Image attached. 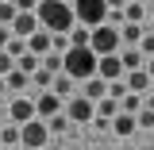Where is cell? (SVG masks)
Returning <instances> with one entry per match:
<instances>
[{
	"instance_id": "cell-1",
	"label": "cell",
	"mask_w": 154,
	"mask_h": 150,
	"mask_svg": "<svg viewBox=\"0 0 154 150\" xmlns=\"http://www.w3.org/2000/svg\"><path fill=\"white\" fill-rule=\"evenodd\" d=\"M35 16H38V27H42L46 35H69L73 23H77V19H73V8L62 4V0H38Z\"/></svg>"
},
{
	"instance_id": "cell-2",
	"label": "cell",
	"mask_w": 154,
	"mask_h": 150,
	"mask_svg": "<svg viewBox=\"0 0 154 150\" xmlns=\"http://www.w3.org/2000/svg\"><path fill=\"white\" fill-rule=\"evenodd\" d=\"M62 73L69 77V81H93L96 77V54L89 46H73L69 54H62Z\"/></svg>"
},
{
	"instance_id": "cell-3",
	"label": "cell",
	"mask_w": 154,
	"mask_h": 150,
	"mask_svg": "<svg viewBox=\"0 0 154 150\" xmlns=\"http://www.w3.org/2000/svg\"><path fill=\"white\" fill-rule=\"evenodd\" d=\"M89 50H93L96 58L119 54V31H116V27H108V23L93 27V31H89Z\"/></svg>"
},
{
	"instance_id": "cell-4",
	"label": "cell",
	"mask_w": 154,
	"mask_h": 150,
	"mask_svg": "<svg viewBox=\"0 0 154 150\" xmlns=\"http://www.w3.org/2000/svg\"><path fill=\"white\" fill-rule=\"evenodd\" d=\"M73 19L93 31V27H100L108 19V4L104 0H73Z\"/></svg>"
},
{
	"instance_id": "cell-5",
	"label": "cell",
	"mask_w": 154,
	"mask_h": 150,
	"mask_svg": "<svg viewBox=\"0 0 154 150\" xmlns=\"http://www.w3.org/2000/svg\"><path fill=\"white\" fill-rule=\"evenodd\" d=\"M46 123L42 119H31V123H23L19 127V146L23 150H46Z\"/></svg>"
},
{
	"instance_id": "cell-6",
	"label": "cell",
	"mask_w": 154,
	"mask_h": 150,
	"mask_svg": "<svg viewBox=\"0 0 154 150\" xmlns=\"http://www.w3.org/2000/svg\"><path fill=\"white\" fill-rule=\"evenodd\" d=\"M66 119L69 123H93L96 119V104L93 100H85V96H77V100H66Z\"/></svg>"
},
{
	"instance_id": "cell-7",
	"label": "cell",
	"mask_w": 154,
	"mask_h": 150,
	"mask_svg": "<svg viewBox=\"0 0 154 150\" xmlns=\"http://www.w3.org/2000/svg\"><path fill=\"white\" fill-rule=\"evenodd\" d=\"M62 112H66V100H62L58 93H42L35 100V119H42V123L54 119V115H62Z\"/></svg>"
},
{
	"instance_id": "cell-8",
	"label": "cell",
	"mask_w": 154,
	"mask_h": 150,
	"mask_svg": "<svg viewBox=\"0 0 154 150\" xmlns=\"http://www.w3.org/2000/svg\"><path fill=\"white\" fill-rule=\"evenodd\" d=\"M96 77H100V81H108V85H112V81H123V62H119V54H108V58H96Z\"/></svg>"
},
{
	"instance_id": "cell-9",
	"label": "cell",
	"mask_w": 154,
	"mask_h": 150,
	"mask_svg": "<svg viewBox=\"0 0 154 150\" xmlns=\"http://www.w3.org/2000/svg\"><path fill=\"white\" fill-rule=\"evenodd\" d=\"M8 115H12V123H16V127L31 123V119H35V100H23V96L8 100Z\"/></svg>"
},
{
	"instance_id": "cell-10",
	"label": "cell",
	"mask_w": 154,
	"mask_h": 150,
	"mask_svg": "<svg viewBox=\"0 0 154 150\" xmlns=\"http://www.w3.org/2000/svg\"><path fill=\"white\" fill-rule=\"evenodd\" d=\"M35 31H38V16H35V12H19L16 23H12V35H16V38H31Z\"/></svg>"
},
{
	"instance_id": "cell-11",
	"label": "cell",
	"mask_w": 154,
	"mask_h": 150,
	"mask_svg": "<svg viewBox=\"0 0 154 150\" xmlns=\"http://www.w3.org/2000/svg\"><path fill=\"white\" fill-rule=\"evenodd\" d=\"M123 85H127V93H131V96H146V93H150V77H146V69L127 73V77H123Z\"/></svg>"
},
{
	"instance_id": "cell-12",
	"label": "cell",
	"mask_w": 154,
	"mask_h": 150,
	"mask_svg": "<svg viewBox=\"0 0 154 150\" xmlns=\"http://www.w3.org/2000/svg\"><path fill=\"white\" fill-rule=\"evenodd\" d=\"M27 54H35V58H46V54H50V35H46L42 27L27 38Z\"/></svg>"
},
{
	"instance_id": "cell-13",
	"label": "cell",
	"mask_w": 154,
	"mask_h": 150,
	"mask_svg": "<svg viewBox=\"0 0 154 150\" xmlns=\"http://www.w3.org/2000/svg\"><path fill=\"white\" fill-rule=\"evenodd\" d=\"M119 62H123V73H135V69H143L146 62L139 54V46H127V50H119Z\"/></svg>"
},
{
	"instance_id": "cell-14",
	"label": "cell",
	"mask_w": 154,
	"mask_h": 150,
	"mask_svg": "<svg viewBox=\"0 0 154 150\" xmlns=\"http://www.w3.org/2000/svg\"><path fill=\"white\" fill-rule=\"evenodd\" d=\"M108 96V81H100V77H93V81H85V100H93V104H100Z\"/></svg>"
},
{
	"instance_id": "cell-15",
	"label": "cell",
	"mask_w": 154,
	"mask_h": 150,
	"mask_svg": "<svg viewBox=\"0 0 154 150\" xmlns=\"http://www.w3.org/2000/svg\"><path fill=\"white\" fill-rule=\"evenodd\" d=\"M27 85H31V77H27V73H19V69H12V73L4 77V89H8L12 96H19L23 89H27Z\"/></svg>"
},
{
	"instance_id": "cell-16",
	"label": "cell",
	"mask_w": 154,
	"mask_h": 150,
	"mask_svg": "<svg viewBox=\"0 0 154 150\" xmlns=\"http://www.w3.org/2000/svg\"><path fill=\"white\" fill-rule=\"evenodd\" d=\"M116 115H119V100H108V96H104V100L96 104V119H104V123H112Z\"/></svg>"
},
{
	"instance_id": "cell-17",
	"label": "cell",
	"mask_w": 154,
	"mask_h": 150,
	"mask_svg": "<svg viewBox=\"0 0 154 150\" xmlns=\"http://www.w3.org/2000/svg\"><path fill=\"white\" fill-rule=\"evenodd\" d=\"M119 42H127V46H139V42H143V31H139V23H123V27H119Z\"/></svg>"
},
{
	"instance_id": "cell-18",
	"label": "cell",
	"mask_w": 154,
	"mask_h": 150,
	"mask_svg": "<svg viewBox=\"0 0 154 150\" xmlns=\"http://www.w3.org/2000/svg\"><path fill=\"white\" fill-rule=\"evenodd\" d=\"M135 127H139V123H135V115H123V112H119V115L112 119V131H116V135H131Z\"/></svg>"
},
{
	"instance_id": "cell-19",
	"label": "cell",
	"mask_w": 154,
	"mask_h": 150,
	"mask_svg": "<svg viewBox=\"0 0 154 150\" xmlns=\"http://www.w3.org/2000/svg\"><path fill=\"white\" fill-rule=\"evenodd\" d=\"M119 112H123V115H139V112H143V96H131V93H127L123 100H119Z\"/></svg>"
},
{
	"instance_id": "cell-20",
	"label": "cell",
	"mask_w": 154,
	"mask_h": 150,
	"mask_svg": "<svg viewBox=\"0 0 154 150\" xmlns=\"http://www.w3.org/2000/svg\"><path fill=\"white\" fill-rule=\"evenodd\" d=\"M73 85H77V81H69L66 73H58V77H54V89H50V93H58L62 100H69V93H73Z\"/></svg>"
},
{
	"instance_id": "cell-21",
	"label": "cell",
	"mask_w": 154,
	"mask_h": 150,
	"mask_svg": "<svg viewBox=\"0 0 154 150\" xmlns=\"http://www.w3.org/2000/svg\"><path fill=\"white\" fill-rule=\"evenodd\" d=\"M4 54L12 58V62H19V58L27 54V38H16V35H12V42H8V46H4Z\"/></svg>"
},
{
	"instance_id": "cell-22",
	"label": "cell",
	"mask_w": 154,
	"mask_h": 150,
	"mask_svg": "<svg viewBox=\"0 0 154 150\" xmlns=\"http://www.w3.org/2000/svg\"><path fill=\"white\" fill-rule=\"evenodd\" d=\"M38 69H46L50 77L62 73V54H46V58H38Z\"/></svg>"
},
{
	"instance_id": "cell-23",
	"label": "cell",
	"mask_w": 154,
	"mask_h": 150,
	"mask_svg": "<svg viewBox=\"0 0 154 150\" xmlns=\"http://www.w3.org/2000/svg\"><path fill=\"white\" fill-rule=\"evenodd\" d=\"M16 4H12V0H4V4H0V27H12V23H16Z\"/></svg>"
},
{
	"instance_id": "cell-24",
	"label": "cell",
	"mask_w": 154,
	"mask_h": 150,
	"mask_svg": "<svg viewBox=\"0 0 154 150\" xmlns=\"http://www.w3.org/2000/svg\"><path fill=\"white\" fill-rule=\"evenodd\" d=\"M31 85H38L42 93H50V89H54V77L46 73V69H35V73H31Z\"/></svg>"
},
{
	"instance_id": "cell-25",
	"label": "cell",
	"mask_w": 154,
	"mask_h": 150,
	"mask_svg": "<svg viewBox=\"0 0 154 150\" xmlns=\"http://www.w3.org/2000/svg\"><path fill=\"white\" fill-rule=\"evenodd\" d=\"M73 46H89V27L77 23L73 31H69V50H73Z\"/></svg>"
},
{
	"instance_id": "cell-26",
	"label": "cell",
	"mask_w": 154,
	"mask_h": 150,
	"mask_svg": "<svg viewBox=\"0 0 154 150\" xmlns=\"http://www.w3.org/2000/svg\"><path fill=\"white\" fill-rule=\"evenodd\" d=\"M0 146H4V150H8V146H19V127H16V123L0 131Z\"/></svg>"
},
{
	"instance_id": "cell-27",
	"label": "cell",
	"mask_w": 154,
	"mask_h": 150,
	"mask_svg": "<svg viewBox=\"0 0 154 150\" xmlns=\"http://www.w3.org/2000/svg\"><path fill=\"white\" fill-rule=\"evenodd\" d=\"M16 69H19V73H27V77H31V73L38 69V58H35V54H23V58L16 62Z\"/></svg>"
},
{
	"instance_id": "cell-28",
	"label": "cell",
	"mask_w": 154,
	"mask_h": 150,
	"mask_svg": "<svg viewBox=\"0 0 154 150\" xmlns=\"http://www.w3.org/2000/svg\"><path fill=\"white\" fill-rule=\"evenodd\" d=\"M66 127H69V119H66V112H62V115H54V119H46V131H50V135H62Z\"/></svg>"
},
{
	"instance_id": "cell-29",
	"label": "cell",
	"mask_w": 154,
	"mask_h": 150,
	"mask_svg": "<svg viewBox=\"0 0 154 150\" xmlns=\"http://www.w3.org/2000/svg\"><path fill=\"white\" fill-rule=\"evenodd\" d=\"M123 19H127V23H143V8H139V4H127V8H123Z\"/></svg>"
},
{
	"instance_id": "cell-30",
	"label": "cell",
	"mask_w": 154,
	"mask_h": 150,
	"mask_svg": "<svg viewBox=\"0 0 154 150\" xmlns=\"http://www.w3.org/2000/svg\"><path fill=\"white\" fill-rule=\"evenodd\" d=\"M123 96H127V85L123 81H112L108 85V100H123Z\"/></svg>"
},
{
	"instance_id": "cell-31",
	"label": "cell",
	"mask_w": 154,
	"mask_h": 150,
	"mask_svg": "<svg viewBox=\"0 0 154 150\" xmlns=\"http://www.w3.org/2000/svg\"><path fill=\"white\" fill-rule=\"evenodd\" d=\"M139 54H143V58H154V35H143V42H139Z\"/></svg>"
},
{
	"instance_id": "cell-32",
	"label": "cell",
	"mask_w": 154,
	"mask_h": 150,
	"mask_svg": "<svg viewBox=\"0 0 154 150\" xmlns=\"http://www.w3.org/2000/svg\"><path fill=\"white\" fill-rule=\"evenodd\" d=\"M135 123H139V127H154V112H150V108H143V112L135 115Z\"/></svg>"
},
{
	"instance_id": "cell-33",
	"label": "cell",
	"mask_w": 154,
	"mask_h": 150,
	"mask_svg": "<svg viewBox=\"0 0 154 150\" xmlns=\"http://www.w3.org/2000/svg\"><path fill=\"white\" fill-rule=\"evenodd\" d=\"M12 69H16V62H12V58H8L4 50H0V77H8Z\"/></svg>"
},
{
	"instance_id": "cell-34",
	"label": "cell",
	"mask_w": 154,
	"mask_h": 150,
	"mask_svg": "<svg viewBox=\"0 0 154 150\" xmlns=\"http://www.w3.org/2000/svg\"><path fill=\"white\" fill-rule=\"evenodd\" d=\"M12 4H16V12H35L38 8V0H12Z\"/></svg>"
},
{
	"instance_id": "cell-35",
	"label": "cell",
	"mask_w": 154,
	"mask_h": 150,
	"mask_svg": "<svg viewBox=\"0 0 154 150\" xmlns=\"http://www.w3.org/2000/svg\"><path fill=\"white\" fill-rule=\"evenodd\" d=\"M12 42V27H0V46H8Z\"/></svg>"
},
{
	"instance_id": "cell-36",
	"label": "cell",
	"mask_w": 154,
	"mask_h": 150,
	"mask_svg": "<svg viewBox=\"0 0 154 150\" xmlns=\"http://www.w3.org/2000/svg\"><path fill=\"white\" fill-rule=\"evenodd\" d=\"M104 4H108V12H119L123 8V0H104Z\"/></svg>"
},
{
	"instance_id": "cell-37",
	"label": "cell",
	"mask_w": 154,
	"mask_h": 150,
	"mask_svg": "<svg viewBox=\"0 0 154 150\" xmlns=\"http://www.w3.org/2000/svg\"><path fill=\"white\" fill-rule=\"evenodd\" d=\"M143 108H150V112H154V93H146V96H143Z\"/></svg>"
},
{
	"instance_id": "cell-38",
	"label": "cell",
	"mask_w": 154,
	"mask_h": 150,
	"mask_svg": "<svg viewBox=\"0 0 154 150\" xmlns=\"http://www.w3.org/2000/svg\"><path fill=\"white\" fill-rule=\"evenodd\" d=\"M143 69H146V77H150V81H154V58H150V62H146V66H143Z\"/></svg>"
},
{
	"instance_id": "cell-39",
	"label": "cell",
	"mask_w": 154,
	"mask_h": 150,
	"mask_svg": "<svg viewBox=\"0 0 154 150\" xmlns=\"http://www.w3.org/2000/svg\"><path fill=\"white\" fill-rule=\"evenodd\" d=\"M4 93H8V89H4V77H0V96H4Z\"/></svg>"
},
{
	"instance_id": "cell-40",
	"label": "cell",
	"mask_w": 154,
	"mask_h": 150,
	"mask_svg": "<svg viewBox=\"0 0 154 150\" xmlns=\"http://www.w3.org/2000/svg\"><path fill=\"white\" fill-rule=\"evenodd\" d=\"M62 4H69V8H73V0H62Z\"/></svg>"
},
{
	"instance_id": "cell-41",
	"label": "cell",
	"mask_w": 154,
	"mask_h": 150,
	"mask_svg": "<svg viewBox=\"0 0 154 150\" xmlns=\"http://www.w3.org/2000/svg\"><path fill=\"white\" fill-rule=\"evenodd\" d=\"M8 150H23V146H8Z\"/></svg>"
},
{
	"instance_id": "cell-42",
	"label": "cell",
	"mask_w": 154,
	"mask_h": 150,
	"mask_svg": "<svg viewBox=\"0 0 154 150\" xmlns=\"http://www.w3.org/2000/svg\"><path fill=\"white\" fill-rule=\"evenodd\" d=\"M0 4H4V0H0Z\"/></svg>"
},
{
	"instance_id": "cell-43",
	"label": "cell",
	"mask_w": 154,
	"mask_h": 150,
	"mask_svg": "<svg viewBox=\"0 0 154 150\" xmlns=\"http://www.w3.org/2000/svg\"><path fill=\"white\" fill-rule=\"evenodd\" d=\"M0 150H4V146H0Z\"/></svg>"
}]
</instances>
